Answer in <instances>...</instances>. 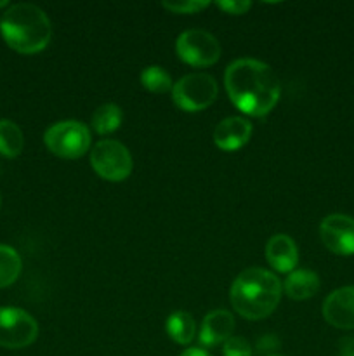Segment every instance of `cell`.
Masks as SVG:
<instances>
[{
	"mask_svg": "<svg viewBox=\"0 0 354 356\" xmlns=\"http://www.w3.org/2000/svg\"><path fill=\"white\" fill-rule=\"evenodd\" d=\"M224 83L231 103L250 117H266L281 94L280 79L273 68L250 58L233 61L226 70Z\"/></svg>",
	"mask_w": 354,
	"mask_h": 356,
	"instance_id": "obj_1",
	"label": "cell"
},
{
	"mask_svg": "<svg viewBox=\"0 0 354 356\" xmlns=\"http://www.w3.org/2000/svg\"><path fill=\"white\" fill-rule=\"evenodd\" d=\"M3 40L19 54H37L44 51L52 37V24L47 14L35 3H14L0 17Z\"/></svg>",
	"mask_w": 354,
	"mask_h": 356,
	"instance_id": "obj_2",
	"label": "cell"
},
{
	"mask_svg": "<svg viewBox=\"0 0 354 356\" xmlns=\"http://www.w3.org/2000/svg\"><path fill=\"white\" fill-rule=\"evenodd\" d=\"M229 299L238 315L246 320H262L276 309L281 299V282L271 271L248 268L233 282Z\"/></svg>",
	"mask_w": 354,
	"mask_h": 356,
	"instance_id": "obj_3",
	"label": "cell"
},
{
	"mask_svg": "<svg viewBox=\"0 0 354 356\" xmlns=\"http://www.w3.org/2000/svg\"><path fill=\"white\" fill-rule=\"evenodd\" d=\"M45 146L59 159L75 160L85 155L90 148V131L85 124L75 120L58 122L44 134Z\"/></svg>",
	"mask_w": 354,
	"mask_h": 356,
	"instance_id": "obj_4",
	"label": "cell"
},
{
	"mask_svg": "<svg viewBox=\"0 0 354 356\" xmlns=\"http://www.w3.org/2000/svg\"><path fill=\"white\" fill-rule=\"evenodd\" d=\"M219 87L208 73H189L172 87V99L183 111H201L217 99Z\"/></svg>",
	"mask_w": 354,
	"mask_h": 356,
	"instance_id": "obj_5",
	"label": "cell"
},
{
	"mask_svg": "<svg viewBox=\"0 0 354 356\" xmlns=\"http://www.w3.org/2000/svg\"><path fill=\"white\" fill-rule=\"evenodd\" d=\"M90 165L103 179L120 183L130 176L134 162L128 149L121 143L115 139H103L96 143L90 152Z\"/></svg>",
	"mask_w": 354,
	"mask_h": 356,
	"instance_id": "obj_6",
	"label": "cell"
},
{
	"mask_svg": "<svg viewBox=\"0 0 354 356\" xmlns=\"http://www.w3.org/2000/svg\"><path fill=\"white\" fill-rule=\"evenodd\" d=\"M38 323L30 313L19 308H0V346L21 350L35 343Z\"/></svg>",
	"mask_w": 354,
	"mask_h": 356,
	"instance_id": "obj_7",
	"label": "cell"
},
{
	"mask_svg": "<svg viewBox=\"0 0 354 356\" xmlns=\"http://www.w3.org/2000/svg\"><path fill=\"white\" fill-rule=\"evenodd\" d=\"M177 56L186 65L205 68L212 66L221 58V45L217 38L205 30H186L176 42Z\"/></svg>",
	"mask_w": 354,
	"mask_h": 356,
	"instance_id": "obj_8",
	"label": "cell"
},
{
	"mask_svg": "<svg viewBox=\"0 0 354 356\" xmlns=\"http://www.w3.org/2000/svg\"><path fill=\"white\" fill-rule=\"evenodd\" d=\"M321 242L337 256L354 254V219L346 214L326 216L319 225Z\"/></svg>",
	"mask_w": 354,
	"mask_h": 356,
	"instance_id": "obj_9",
	"label": "cell"
},
{
	"mask_svg": "<svg viewBox=\"0 0 354 356\" xmlns=\"http://www.w3.org/2000/svg\"><path fill=\"white\" fill-rule=\"evenodd\" d=\"M323 316L332 327L354 330V287L333 291L323 302Z\"/></svg>",
	"mask_w": 354,
	"mask_h": 356,
	"instance_id": "obj_10",
	"label": "cell"
},
{
	"mask_svg": "<svg viewBox=\"0 0 354 356\" xmlns=\"http://www.w3.org/2000/svg\"><path fill=\"white\" fill-rule=\"evenodd\" d=\"M252 136V124L243 117H228L215 127L214 143L224 152H235L245 146Z\"/></svg>",
	"mask_w": 354,
	"mask_h": 356,
	"instance_id": "obj_11",
	"label": "cell"
},
{
	"mask_svg": "<svg viewBox=\"0 0 354 356\" xmlns=\"http://www.w3.org/2000/svg\"><path fill=\"white\" fill-rule=\"evenodd\" d=\"M235 330V318L226 309H215L208 313L201 322L200 344L205 348H214L217 344H224Z\"/></svg>",
	"mask_w": 354,
	"mask_h": 356,
	"instance_id": "obj_12",
	"label": "cell"
},
{
	"mask_svg": "<svg viewBox=\"0 0 354 356\" xmlns=\"http://www.w3.org/2000/svg\"><path fill=\"white\" fill-rule=\"evenodd\" d=\"M266 257L278 273H292L298 263L297 245L288 235H274L266 245Z\"/></svg>",
	"mask_w": 354,
	"mask_h": 356,
	"instance_id": "obj_13",
	"label": "cell"
},
{
	"mask_svg": "<svg viewBox=\"0 0 354 356\" xmlns=\"http://www.w3.org/2000/svg\"><path fill=\"white\" fill-rule=\"evenodd\" d=\"M285 294L295 301H304L312 298L319 291V278L311 270L292 271L283 284Z\"/></svg>",
	"mask_w": 354,
	"mask_h": 356,
	"instance_id": "obj_14",
	"label": "cell"
},
{
	"mask_svg": "<svg viewBox=\"0 0 354 356\" xmlns=\"http://www.w3.org/2000/svg\"><path fill=\"white\" fill-rule=\"evenodd\" d=\"M165 329L170 339L177 344H183V346L189 344L194 339V334H196V325H194L193 316L186 312L172 313L169 320H167Z\"/></svg>",
	"mask_w": 354,
	"mask_h": 356,
	"instance_id": "obj_15",
	"label": "cell"
},
{
	"mask_svg": "<svg viewBox=\"0 0 354 356\" xmlns=\"http://www.w3.org/2000/svg\"><path fill=\"white\" fill-rule=\"evenodd\" d=\"M24 146V136L19 125L10 120H0V155L16 159Z\"/></svg>",
	"mask_w": 354,
	"mask_h": 356,
	"instance_id": "obj_16",
	"label": "cell"
},
{
	"mask_svg": "<svg viewBox=\"0 0 354 356\" xmlns=\"http://www.w3.org/2000/svg\"><path fill=\"white\" fill-rule=\"evenodd\" d=\"M121 118H124L121 108L113 103H106L94 111L90 125H92V129L97 132V134L106 136V134H111V132H115L118 127H120Z\"/></svg>",
	"mask_w": 354,
	"mask_h": 356,
	"instance_id": "obj_17",
	"label": "cell"
},
{
	"mask_svg": "<svg viewBox=\"0 0 354 356\" xmlns=\"http://www.w3.org/2000/svg\"><path fill=\"white\" fill-rule=\"evenodd\" d=\"M21 257L12 247L0 243V289L12 285L21 275Z\"/></svg>",
	"mask_w": 354,
	"mask_h": 356,
	"instance_id": "obj_18",
	"label": "cell"
},
{
	"mask_svg": "<svg viewBox=\"0 0 354 356\" xmlns=\"http://www.w3.org/2000/svg\"><path fill=\"white\" fill-rule=\"evenodd\" d=\"M141 83L146 90L153 94H165L174 87L172 79L162 66H148L142 70Z\"/></svg>",
	"mask_w": 354,
	"mask_h": 356,
	"instance_id": "obj_19",
	"label": "cell"
},
{
	"mask_svg": "<svg viewBox=\"0 0 354 356\" xmlns=\"http://www.w3.org/2000/svg\"><path fill=\"white\" fill-rule=\"evenodd\" d=\"M163 9L170 10L174 14H194L200 13L201 9H207L210 2L203 0H186V2H163Z\"/></svg>",
	"mask_w": 354,
	"mask_h": 356,
	"instance_id": "obj_20",
	"label": "cell"
},
{
	"mask_svg": "<svg viewBox=\"0 0 354 356\" xmlns=\"http://www.w3.org/2000/svg\"><path fill=\"white\" fill-rule=\"evenodd\" d=\"M224 356H252V346L245 337L231 336L222 348Z\"/></svg>",
	"mask_w": 354,
	"mask_h": 356,
	"instance_id": "obj_21",
	"label": "cell"
},
{
	"mask_svg": "<svg viewBox=\"0 0 354 356\" xmlns=\"http://www.w3.org/2000/svg\"><path fill=\"white\" fill-rule=\"evenodd\" d=\"M215 6L219 7V9H222L224 13L228 14H235V16H239V14H245L246 10L252 7V3L250 2H238V0H235V2H217Z\"/></svg>",
	"mask_w": 354,
	"mask_h": 356,
	"instance_id": "obj_22",
	"label": "cell"
},
{
	"mask_svg": "<svg viewBox=\"0 0 354 356\" xmlns=\"http://www.w3.org/2000/svg\"><path fill=\"white\" fill-rule=\"evenodd\" d=\"M280 339L274 334H266V336L257 341V350L259 351H276L280 350Z\"/></svg>",
	"mask_w": 354,
	"mask_h": 356,
	"instance_id": "obj_23",
	"label": "cell"
},
{
	"mask_svg": "<svg viewBox=\"0 0 354 356\" xmlns=\"http://www.w3.org/2000/svg\"><path fill=\"white\" fill-rule=\"evenodd\" d=\"M337 356H354V339H344Z\"/></svg>",
	"mask_w": 354,
	"mask_h": 356,
	"instance_id": "obj_24",
	"label": "cell"
},
{
	"mask_svg": "<svg viewBox=\"0 0 354 356\" xmlns=\"http://www.w3.org/2000/svg\"><path fill=\"white\" fill-rule=\"evenodd\" d=\"M180 356H210V355H208L205 350H201V348H189V350L184 351Z\"/></svg>",
	"mask_w": 354,
	"mask_h": 356,
	"instance_id": "obj_25",
	"label": "cell"
},
{
	"mask_svg": "<svg viewBox=\"0 0 354 356\" xmlns=\"http://www.w3.org/2000/svg\"><path fill=\"white\" fill-rule=\"evenodd\" d=\"M9 6V3H7V0H2V2H0V7H7Z\"/></svg>",
	"mask_w": 354,
	"mask_h": 356,
	"instance_id": "obj_26",
	"label": "cell"
},
{
	"mask_svg": "<svg viewBox=\"0 0 354 356\" xmlns=\"http://www.w3.org/2000/svg\"><path fill=\"white\" fill-rule=\"evenodd\" d=\"M267 356H278V355H267Z\"/></svg>",
	"mask_w": 354,
	"mask_h": 356,
	"instance_id": "obj_27",
	"label": "cell"
},
{
	"mask_svg": "<svg viewBox=\"0 0 354 356\" xmlns=\"http://www.w3.org/2000/svg\"><path fill=\"white\" fill-rule=\"evenodd\" d=\"M0 204H2V198H0Z\"/></svg>",
	"mask_w": 354,
	"mask_h": 356,
	"instance_id": "obj_28",
	"label": "cell"
}]
</instances>
